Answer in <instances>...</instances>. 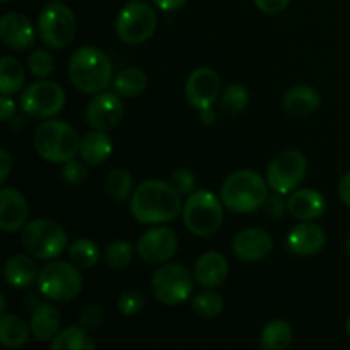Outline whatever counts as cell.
I'll return each instance as SVG.
<instances>
[{
    "label": "cell",
    "mask_w": 350,
    "mask_h": 350,
    "mask_svg": "<svg viewBox=\"0 0 350 350\" xmlns=\"http://www.w3.org/2000/svg\"><path fill=\"white\" fill-rule=\"evenodd\" d=\"M157 26V16L152 7L140 0L126 3L116 17L115 29L126 44H140L149 40Z\"/></svg>",
    "instance_id": "obj_10"
},
{
    "label": "cell",
    "mask_w": 350,
    "mask_h": 350,
    "mask_svg": "<svg viewBox=\"0 0 350 350\" xmlns=\"http://www.w3.org/2000/svg\"><path fill=\"white\" fill-rule=\"evenodd\" d=\"M178 250V234L171 228L147 229L137 243V253L147 263H166Z\"/></svg>",
    "instance_id": "obj_13"
},
{
    "label": "cell",
    "mask_w": 350,
    "mask_h": 350,
    "mask_svg": "<svg viewBox=\"0 0 350 350\" xmlns=\"http://www.w3.org/2000/svg\"><path fill=\"white\" fill-rule=\"evenodd\" d=\"M293 342V328L286 320H272L263 327L260 344L267 350H284Z\"/></svg>",
    "instance_id": "obj_29"
},
{
    "label": "cell",
    "mask_w": 350,
    "mask_h": 350,
    "mask_svg": "<svg viewBox=\"0 0 350 350\" xmlns=\"http://www.w3.org/2000/svg\"><path fill=\"white\" fill-rule=\"evenodd\" d=\"M147 88V75L142 68L129 67L123 68L122 72L116 74L113 79V91L120 98H135L142 94Z\"/></svg>",
    "instance_id": "obj_27"
},
{
    "label": "cell",
    "mask_w": 350,
    "mask_h": 350,
    "mask_svg": "<svg viewBox=\"0 0 350 350\" xmlns=\"http://www.w3.org/2000/svg\"><path fill=\"white\" fill-rule=\"evenodd\" d=\"M224 219L219 198L208 190H197L188 195L183 207V222L191 234L207 238L219 231Z\"/></svg>",
    "instance_id": "obj_6"
},
{
    "label": "cell",
    "mask_w": 350,
    "mask_h": 350,
    "mask_svg": "<svg viewBox=\"0 0 350 350\" xmlns=\"http://www.w3.org/2000/svg\"><path fill=\"white\" fill-rule=\"evenodd\" d=\"M0 311H5V296L3 294H0Z\"/></svg>",
    "instance_id": "obj_49"
},
{
    "label": "cell",
    "mask_w": 350,
    "mask_h": 350,
    "mask_svg": "<svg viewBox=\"0 0 350 350\" xmlns=\"http://www.w3.org/2000/svg\"><path fill=\"white\" fill-rule=\"evenodd\" d=\"M77 31V23L72 9L65 3L53 2L41 10L38 17V34L48 48L60 50L72 43Z\"/></svg>",
    "instance_id": "obj_8"
},
{
    "label": "cell",
    "mask_w": 350,
    "mask_h": 350,
    "mask_svg": "<svg viewBox=\"0 0 350 350\" xmlns=\"http://www.w3.org/2000/svg\"><path fill=\"white\" fill-rule=\"evenodd\" d=\"M27 67H29V72L34 77L46 79L55 72V58L48 50L36 48V50H33L29 53Z\"/></svg>",
    "instance_id": "obj_36"
},
{
    "label": "cell",
    "mask_w": 350,
    "mask_h": 350,
    "mask_svg": "<svg viewBox=\"0 0 350 350\" xmlns=\"http://www.w3.org/2000/svg\"><path fill=\"white\" fill-rule=\"evenodd\" d=\"M170 183L180 191L181 195H191L195 191V187H197V178L187 167H180V170L173 171L170 178Z\"/></svg>",
    "instance_id": "obj_39"
},
{
    "label": "cell",
    "mask_w": 350,
    "mask_h": 350,
    "mask_svg": "<svg viewBox=\"0 0 350 350\" xmlns=\"http://www.w3.org/2000/svg\"><path fill=\"white\" fill-rule=\"evenodd\" d=\"M29 205L19 190L3 187L0 190V228L5 232H16L26 226Z\"/></svg>",
    "instance_id": "obj_17"
},
{
    "label": "cell",
    "mask_w": 350,
    "mask_h": 350,
    "mask_svg": "<svg viewBox=\"0 0 350 350\" xmlns=\"http://www.w3.org/2000/svg\"><path fill=\"white\" fill-rule=\"evenodd\" d=\"M320 101L321 99L317 89L310 88V85H294L284 94L282 108L291 116L304 118V116L313 115L320 108Z\"/></svg>",
    "instance_id": "obj_22"
},
{
    "label": "cell",
    "mask_w": 350,
    "mask_h": 350,
    "mask_svg": "<svg viewBox=\"0 0 350 350\" xmlns=\"http://www.w3.org/2000/svg\"><path fill=\"white\" fill-rule=\"evenodd\" d=\"M41 296L55 303L75 299L82 291V275L79 267L68 262H51L41 269L38 277Z\"/></svg>",
    "instance_id": "obj_7"
},
{
    "label": "cell",
    "mask_w": 350,
    "mask_h": 350,
    "mask_svg": "<svg viewBox=\"0 0 350 350\" xmlns=\"http://www.w3.org/2000/svg\"><path fill=\"white\" fill-rule=\"evenodd\" d=\"M88 167H85L84 161L70 159L64 163V170H62V180L68 185V187H81L88 180Z\"/></svg>",
    "instance_id": "obj_38"
},
{
    "label": "cell",
    "mask_w": 350,
    "mask_h": 350,
    "mask_svg": "<svg viewBox=\"0 0 350 350\" xmlns=\"http://www.w3.org/2000/svg\"><path fill=\"white\" fill-rule=\"evenodd\" d=\"M12 167H14L12 156L9 154V150L2 149L0 150V181H2V183H5L7 181Z\"/></svg>",
    "instance_id": "obj_43"
},
{
    "label": "cell",
    "mask_w": 350,
    "mask_h": 350,
    "mask_svg": "<svg viewBox=\"0 0 350 350\" xmlns=\"http://www.w3.org/2000/svg\"><path fill=\"white\" fill-rule=\"evenodd\" d=\"M229 275V263L224 255L217 252H205L197 258L193 267V277L200 286L214 287L222 286Z\"/></svg>",
    "instance_id": "obj_20"
},
{
    "label": "cell",
    "mask_w": 350,
    "mask_h": 350,
    "mask_svg": "<svg viewBox=\"0 0 350 350\" xmlns=\"http://www.w3.org/2000/svg\"><path fill=\"white\" fill-rule=\"evenodd\" d=\"M327 243L323 228L311 221H304L293 228L287 236V246L297 256H311L321 252Z\"/></svg>",
    "instance_id": "obj_19"
},
{
    "label": "cell",
    "mask_w": 350,
    "mask_h": 350,
    "mask_svg": "<svg viewBox=\"0 0 350 350\" xmlns=\"http://www.w3.org/2000/svg\"><path fill=\"white\" fill-rule=\"evenodd\" d=\"M105 190L113 200L126 202L133 195V180L126 170H113L105 181Z\"/></svg>",
    "instance_id": "obj_32"
},
{
    "label": "cell",
    "mask_w": 350,
    "mask_h": 350,
    "mask_svg": "<svg viewBox=\"0 0 350 350\" xmlns=\"http://www.w3.org/2000/svg\"><path fill=\"white\" fill-rule=\"evenodd\" d=\"M133 253H135V248L132 243L125 239H116L106 246L105 262L111 270H123L132 263Z\"/></svg>",
    "instance_id": "obj_33"
},
{
    "label": "cell",
    "mask_w": 350,
    "mask_h": 350,
    "mask_svg": "<svg viewBox=\"0 0 350 350\" xmlns=\"http://www.w3.org/2000/svg\"><path fill=\"white\" fill-rule=\"evenodd\" d=\"M24 81H26V74H24V67L17 58L2 57L0 60V92L5 96H14L23 89Z\"/></svg>",
    "instance_id": "obj_28"
},
{
    "label": "cell",
    "mask_w": 350,
    "mask_h": 350,
    "mask_svg": "<svg viewBox=\"0 0 350 350\" xmlns=\"http://www.w3.org/2000/svg\"><path fill=\"white\" fill-rule=\"evenodd\" d=\"M347 334H349V337H350V317H349V320H347Z\"/></svg>",
    "instance_id": "obj_51"
},
{
    "label": "cell",
    "mask_w": 350,
    "mask_h": 350,
    "mask_svg": "<svg viewBox=\"0 0 350 350\" xmlns=\"http://www.w3.org/2000/svg\"><path fill=\"white\" fill-rule=\"evenodd\" d=\"M150 289L159 303L176 306L191 296L193 277L190 270L181 263H167L154 272Z\"/></svg>",
    "instance_id": "obj_9"
},
{
    "label": "cell",
    "mask_w": 350,
    "mask_h": 350,
    "mask_svg": "<svg viewBox=\"0 0 350 350\" xmlns=\"http://www.w3.org/2000/svg\"><path fill=\"white\" fill-rule=\"evenodd\" d=\"M31 327L17 314L2 313L0 318V342L7 349H19L29 340Z\"/></svg>",
    "instance_id": "obj_26"
},
{
    "label": "cell",
    "mask_w": 350,
    "mask_h": 350,
    "mask_svg": "<svg viewBox=\"0 0 350 350\" xmlns=\"http://www.w3.org/2000/svg\"><path fill=\"white\" fill-rule=\"evenodd\" d=\"M291 0H255V5L265 14H279L287 9Z\"/></svg>",
    "instance_id": "obj_42"
},
{
    "label": "cell",
    "mask_w": 350,
    "mask_h": 350,
    "mask_svg": "<svg viewBox=\"0 0 350 350\" xmlns=\"http://www.w3.org/2000/svg\"><path fill=\"white\" fill-rule=\"evenodd\" d=\"M144 304H146V299L135 289L123 291L118 297V311L125 317H133V314L140 313L144 310Z\"/></svg>",
    "instance_id": "obj_37"
},
{
    "label": "cell",
    "mask_w": 350,
    "mask_h": 350,
    "mask_svg": "<svg viewBox=\"0 0 350 350\" xmlns=\"http://www.w3.org/2000/svg\"><path fill=\"white\" fill-rule=\"evenodd\" d=\"M248 89L241 84H232L221 94V109L224 115H238L248 106Z\"/></svg>",
    "instance_id": "obj_34"
},
{
    "label": "cell",
    "mask_w": 350,
    "mask_h": 350,
    "mask_svg": "<svg viewBox=\"0 0 350 350\" xmlns=\"http://www.w3.org/2000/svg\"><path fill=\"white\" fill-rule=\"evenodd\" d=\"M181 193L171 183L147 180L133 190L130 212L142 224H166L181 214Z\"/></svg>",
    "instance_id": "obj_1"
},
{
    "label": "cell",
    "mask_w": 350,
    "mask_h": 350,
    "mask_svg": "<svg viewBox=\"0 0 350 350\" xmlns=\"http://www.w3.org/2000/svg\"><path fill=\"white\" fill-rule=\"evenodd\" d=\"M306 157L299 150H284L267 167V183L277 193H293L306 176Z\"/></svg>",
    "instance_id": "obj_12"
},
{
    "label": "cell",
    "mask_w": 350,
    "mask_h": 350,
    "mask_svg": "<svg viewBox=\"0 0 350 350\" xmlns=\"http://www.w3.org/2000/svg\"><path fill=\"white\" fill-rule=\"evenodd\" d=\"M200 120H202V123H205V125H212V123H215L214 106H212V108H207V109H202Z\"/></svg>",
    "instance_id": "obj_47"
},
{
    "label": "cell",
    "mask_w": 350,
    "mask_h": 350,
    "mask_svg": "<svg viewBox=\"0 0 350 350\" xmlns=\"http://www.w3.org/2000/svg\"><path fill=\"white\" fill-rule=\"evenodd\" d=\"M185 94H187V101L190 103L191 108L198 109V111L212 108L221 94L219 74L207 67L195 68L187 79Z\"/></svg>",
    "instance_id": "obj_14"
},
{
    "label": "cell",
    "mask_w": 350,
    "mask_h": 350,
    "mask_svg": "<svg viewBox=\"0 0 350 350\" xmlns=\"http://www.w3.org/2000/svg\"><path fill=\"white\" fill-rule=\"evenodd\" d=\"M113 152V142L109 135L103 130H92L85 133L81 140V159L89 166H99L105 163Z\"/></svg>",
    "instance_id": "obj_24"
},
{
    "label": "cell",
    "mask_w": 350,
    "mask_h": 350,
    "mask_svg": "<svg viewBox=\"0 0 350 350\" xmlns=\"http://www.w3.org/2000/svg\"><path fill=\"white\" fill-rule=\"evenodd\" d=\"M36 152L48 163L64 164L81 150V137L64 120H44L33 137Z\"/></svg>",
    "instance_id": "obj_4"
},
{
    "label": "cell",
    "mask_w": 350,
    "mask_h": 350,
    "mask_svg": "<svg viewBox=\"0 0 350 350\" xmlns=\"http://www.w3.org/2000/svg\"><path fill=\"white\" fill-rule=\"evenodd\" d=\"M269 183L253 170H239L229 174L221 188V200L236 214H250L263 207Z\"/></svg>",
    "instance_id": "obj_3"
},
{
    "label": "cell",
    "mask_w": 350,
    "mask_h": 350,
    "mask_svg": "<svg viewBox=\"0 0 350 350\" xmlns=\"http://www.w3.org/2000/svg\"><path fill=\"white\" fill-rule=\"evenodd\" d=\"M345 246H347V253H349V258H350V229L347 232V238H345Z\"/></svg>",
    "instance_id": "obj_50"
},
{
    "label": "cell",
    "mask_w": 350,
    "mask_h": 350,
    "mask_svg": "<svg viewBox=\"0 0 350 350\" xmlns=\"http://www.w3.org/2000/svg\"><path fill=\"white\" fill-rule=\"evenodd\" d=\"M14 113H16V103L9 96L2 94V98H0V116H2V122H9L14 116Z\"/></svg>",
    "instance_id": "obj_44"
},
{
    "label": "cell",
    "mask_w": 350,
    "mask_h": 350,
    "mask_svg": "<svg viewBox=\"0 0 350 350\" xmlns=\"http://www.w3.org/2000/svg\"><path fill=\"white\" fill-rule=\"evenodd\" d=\"M36 31L24 14L7 12L0 19V40L12 50L24 51L33 46Z\"/></svg>",
    "instance_id": "obj_18"
},
{
    "label": "cell",
    "mask_w": 350,
    "mask_h": 350,
    "mask_svg": "<svg viewBox=\"0 0 350 350\" xmlns=\"http://www.w3.org/2000/svg\"><path fill=\"white\" fill-rule=\"evenodd\" d=\"M70 82L84 94H98L113 81V65L108 55L96 46H82L68 60Z\"/></svg>",
    "instance_id": "obj_2"
},
{
    "label": "cell",
    "mask_w": 350,
    "mask_h": 350,
    "mask_svg": "<svg viewBox=\"0 0 350 350\" xmlns=\"http://www.w3.org/2000/svg\"><path fill=\"white\" fill-rule=\"evenodd\" d=\"M40 304H41V301L38 299V294H29V296L24 299V306H26L29 311H34L38 306H40Z\"/></svg>",
    "instance_id": "obj_48"
},
{
    "label": "cell",
    "mask_w": 350,
    "mask_h": 350,
    "mask_svg": "<svg viewBox=\"0 0 350 350\" xmlns=\"http://www.w3.org/2000/svg\"><path fill=\"white\" fill-rule=\"evenodd\" d=\"M123 111L122 99L116 92H98L85 109V122L92 130L108 132L122 122Z\"/></svg>",
    "instance_id": "obj_15"
},
{
    "label": "cell",
    "mask_w": 350,
    "mask_h": 350,
    "mask_svg": "<svg viewBox=\"0 0 350 350\" xmlns=\"http://www.w3.org/2000/svg\"><path fill=\"white\" fill-rule=\"evenodd\" d=\"M191 308L197 314H200L202 318H207V320H212V318L219 317L222 313V308H224V303H222L221 296L212 291H205V293H200L198 296H195L191 299Z\"/></svg>",
    "instance_id": "obj_35"
},
{
    "label": "cell",
    "mask_w": 350,
    "mask_h": 350,
    "mask_svg": "<svg viewBox=\"0 0 350 350\" xmlns=\"http://www.w3.org/2000/svg\"><path fill=\"white\" fill-rule=\"evenodd\" d=\"M232 253L243 262H260L267 258L273 250V239L265 229H243L232 239Z\"/></svg>",
    "instance_id": "obj_16"
},
{
    "label": "cell",
    "mask_w": 350,
    "mask_h": 350,
    "mask_svg": "<svg viewBox=\"0 0 350 350\" xmlns=\"http://www.w3.org/2000/svg\"><path fill=\"white\" fill-rule=\"evenodd\" d=\"M157 7L164 12H173V10H178L180 7H183L187 3V0H154Z\"/></svg>",
    "instance_id": "obj_46"
},
{
    "label": "cell",
    "mask_w": 350,
    "mask_h": 350,
    "mask_svg": "<svg viewBox=\"0 0 350 350\" xmlns=\"http://www.w3.org/2000/svg\"><path fill=\"white\" fill-rule=\"evenodd\" d=\"M338 197H340V200L344 202L345 205H349L350 207V171L342 176L340 183H338Z\"/></svg>",
    "instance_id": "obj_45"
},
{
    "label": "cell",
    "mask_w": 350,
    "mask_h": 350,
    "mask_svg": "<svg viewBox=\"0 0 350 350\" xmlns=\"http://www.w3.org/2000/svg\"><path fill=\"white\" fill-rule=\"evenodd\" d=\"M51 350H92L96 347V342L89 335L85 328L70 327L57 335L51 342Z\"/></svg>",
    "instance_id": "obj_30"
},
{
    "label": "cell",
    "mask_w": 350,
    "mask_h": 350,
    "mask_svg": "<svg viewBox=\"0 0 350 350\" xmlns=\"http://www.w3.org/2000/svg\"><path fill=\"white\" fill-rule=\"evenodd\" d=\"M68 255H70L72 263L82 270L92 269L99 262V248L96 246L94 241L88 238L75 239L68 246Z\"/></svg>",
    "instance_id": "obj_31"
},
{
    "label": "cell",
    "mask_w": 350,
    "mask_h": 350,
    "mask_svg": "<svg viewBox=\"0 0 350 350\" xmlns=\"http://www.w3.org/2000/svg\"><path fill=\"white\" fill-rule=\"evenodd\" d=\"M105 321V314H103V310L99 306H94V304H89L84 310L79 313V325L82 328H85L88 332H96Z\"/></svg>",
    "instance_id": "obj_40"
},
{
    "label": "cell",
    "mask_w": 350,
    "mask_h": 350,
    "mask_svg": "<svg viewBox=\"0 0 350 350\" xmlns=\"http://www.w3.org/2000/svg\"><path fill=\"white\" fill-rule=\"evenodd\" d=\"M263 208H265V214L269 215L270 219H280L287 211V202L282 198V193H273L269 195L263 204Z\"/></svg>",
    "instance_id": "obj_41"
},
{
    "label": "cell",
    "mask_w": 350,
    "mask_h": 350,
    "mask_svg": "<svg viewBox=\"0 0 350 350\" xmlns=\"http://www.w3.org/2000/svg\"><path fill=\"white\" fill-rule=\"evenodd\" d=\"M65 92L57 82L41 81L27 85L21 94V109L36 120H50L64 109Z\"/></svg>",
    "instance_id": "obj_11"
},
{
    "label": "cell",
    "mask_w": 350,
    "mask_h": 350,
    "mask_svg": "<svg viewBox=\"0 0 350 350\" xmlns=\"http://www.w3.org/2000/svg\"><path fill=\"white\" fill-rule=\"evenodd\" d=\"M24 250L34 258L53 260L68 246V236L58 222L51 219H36L23 228L21 234Z\"/></svg>",
    "instance_id": "obj_5"
},
{
    "label": "cell",
    "mask_w": 350,
    "mask_h": 350,
    "mask_svg": "<svg viewBox=\"0 0 350 350\" xmlns=\"http://www.w3.org/2000/svg\"><path fill=\"white\" fill-rule=\"evenodd\" d=\"M5 280L9 286L17 287V289H26L38 282L40 270H38L36 262L27 255H14L7 260L5 269Z\"/></svg>",
    "instance_id": "obj_23"
},
{
    "label": "cell",
    "mask_w": 350,
    "mask_h": 350,
    "mask_svg": "<svg viewBox=\"0 0 350 350\" xmlns=\"http://www.w3.org/2000/svg\"><path fill=\"white\" fill-rule=\"evenodd\" d=\"M53 2H62V0H53Z\"/></svg>",
    "instance_id": "obj_53"
},
{
    "label": "cell",
    "mask_w": 350,
    "mask_h": 350,
    "mask_svg": "<svg viewBox=\"0 0 350 350\" xmlns=\"http://www.w3.org/2000/svg\"><path fill=\"white\" fill-rule=\"evenodd\" d=\"M62 317L58 313V310L51 304H43L41 303L36 310L31 314L29 327L31 332H33L34 337L38 340H51L58 335V330H60Z\"/></svg>",
    "instance_id": "obj_25"
},
{
    "label": "cell",
    "mask_w": 350,
    "mask_h": 350,
    "mask_svg": "<svg viewBox=\"0 0 350 350\" xmlns=\"http://www.w3.org/2000/svg\"><path fill=\"white\" fill-rule=\"evenodd\" d=\"M0 2H2V3H7V2H10V0H0Z\"/></svg>",
    "instance_id": "obj_52"
},
{
    "label": "cell",
    "mask_w": 350,
    "mask_h": 350,
    "mask_svg": "<svg viewBox=\"0 0 350 350\" xmlns=\"http://www.w3.org/2000/svg\"><path fill=\"white\" fill-rule=\"evenodd\" d=\"M287 211L293 217L299 219V221H314L325 214L327 202L320 191L311 190V188H301V190H294L289 195Z\"/></svg>",
    "instance_id": "obj_21"
}]
</instances>
